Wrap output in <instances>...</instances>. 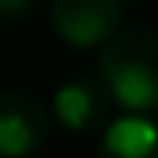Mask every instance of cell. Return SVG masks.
Masks as SVG:
<instances>
[{
    "label": "cell",
    "mask_w": 158,
    "mask_h": 158,
    "mask_svg": "<svg viewBox=\"0 0 158 158\" xmlns=\"http://www.w3.org/2000/svg\"><path fill=\"white\" fill-rule=\"evenodd\" d=\"M97 76L111 104L137 115L158 111V32L126 29L104 43Z\"/></svg>",
    "instance_id": "cell-1"
},
{
    "label": "cell",
    "mask_w": 158,
    "mask_h": 158,
    "mask_svg": "<svg viewBox=\"0 0 158 158\" xmlns=\"http://www.w3.org/2000/svg\"><path fill=\"white\" fill-rule=\"evenodd\" d=\"M129 0H50V25L69 47H104L118 32Z\"/></svg>",
    "instance_id": "cell-2"
},
{
    "label": "cell",
    "mask_w": 158,
    "mask_h": 158,
    "mask_svg": "<svg viewBox=\"0 0 158 158\" xmlns=\"http://www.w3.org/2000/svg\"><path fill=\"white\" fill-rule=\"evenodd\" d=\"M50 140V111L25 90H0V158H32Z\"/></svg>",
    "instance_id": "cell-3"
},
{
    "label": "cell",
    "mask_w": 158,
    "mask_h": 158,
    "mask_svg": "<svg viewBox=\"0 0 158 158\" xmlns=\"http://www.w3.org/2000/svg\"><path fill=\"white\" fill-rule=\"evenodd\" d=\"M108 108H111V97L104 90V83H101V76L69 79V83H61L54 90V101H50V115L72 133L101 129L108 122Z\"/></svg>",
    "instance_id": "cell-4"
},
{
    "label": "cell",
    "mask_w": 158,
    "mask_h": 158,
    "mask_svg": "<svg viewBox=\"0 0 158 158\" xmlns=\"http://www.w3.org/2000/svg\"><path fill=\"white\" fill-rule=\"evenodd\" d=\"M97 158H158V118L129 111L108 122L97 144Z\"/></svg>",
    "instance_id": "cell-5"
},
{
    "label": "cell",
    "mask_w": 158,
    "mask_h": 158,
    "mask_svg": "<svg viewBox=\"0 0 158 158\" xmlns=\"http://www.w3.org/2000/svg\"><path fill=\"white\" fill-rule=\"evenodd\" d=\"M36 7L40 0H0V25H18V22L32 18Z\"/></svg>",
    "instance_id": "cell-6"
}]
</instances>
